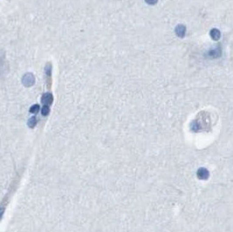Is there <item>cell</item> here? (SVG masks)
Wrapping results in <instances>:
<instances>
[{
  "label": "cell",
  "mask_w": 233,
  "mask_h": 232,
  "mask_svg": "<svg viewBox=\"0 0 233 232\" xmlns=\"http://www.w3.org/2000/svg\"><path fill=\"white\" fill-rule=\"evenodd\" d=\"M210 35H211L212 39L217 40V39H219V37H220V32H219L218 30H217V29H213V30L210 32Z\"/></svg>",
  "instance_id": "obj_5"
},
{
  "label": "cell",
  "mask_w": 233,
  "mask_h": 232,
  "mask_svg": "<svg viewBox=\"0 0 233 232\" xmlns=\"http://www.w3.org/2000/svg\"><path fill=\"white\" fill-rule=\"evenodd\" d=\"M209 175V172L205 168H200L198 171H197V176L200 178V179H206Z\"/></svg>",
  "instance_id": "obj_4"
},
{
  "label": "cell",
  "mask_w": 233,
  "mask_h": 232,
  "mask_svg": "<svg viewBox=\"0 0 233 232\" xmlns=\"http://www.w3.org/2000/svg\"><path fill=\"white\" fill-rule=\"evenodd\" d=\"M28 126L30 127V128H34L35 126H36V124H37V119L35 118V117H32L29 121H28Z\"/></svg>",
  "instance_id": "obj_6"
},
{
  "label": "cell",
  "mask_w": 233,
  "mask_h": 232,
  "mask_svg": "<svg viewBox=\"0 0 233 232\" xmlns=\"http://www.w3.org/2000/svg\"><path fill=\"white\" fill-rule=\"evenodd\" d=\"M22 82H23V84L25 85L26 86H31L35 82V78L33 76V73L28 72V73H26V74L24 75V77L22 79Z\"/></svg>",
  "instance_id": "obj_1"
},
{
  "label": "cell",
  "mask_w": 233,
  "mask_h": 232,
  "mask_svg": "<svg viewBox=\"0 0 233 232\" xmlns=\"http://www.w3.org/2000/svg\"><path fill=\"white\" fill-rule=\"evenodd\" d=\"M41 101H42V103L45 104V106H48V105L52 103V101H53V97H52V95L51 93H44V94H43V96L41 98Z\"/></svg>",
  "instance_id": "obj_2"
},
{
  "label": "cell",
  "mask_w": 233,
  "mask_h": 232,
  "mask_svg": "<svg viewBox=\"0 0 233 232\" xmlns=\"http://www.w3.org/2000/svg\"><path fill=\"white\" fill-rule=\"evenodd\" d=\"M39 105H33V107L30 108V112L33 113V114H37L39 112Z\"/></svg>",
  "instance_id": "obj_8"
},
{
  "label": "cell",
  "mask_w": 233,
  "mask_h": 232,
  "mask_svg": "<svg viewBox=\"0 0 233 232\" xmlns=\"http://www.w3.org/2000/svg\"><path fill=\"white\" fill-rule=\"evenodd\" d=\"M185 32H186V28L184 26H182V25H179V26H176L175 28V33L178 37H183L184 34H185Z\"/></svg>",
  "instance_id": "obj_3"
},
{
  "label": "cell",
  "mask_w": 233,
  "mask_h": 232,
  "mask_svg": "<svg viewBox=\"0 0 233 232\" xmlns=\"http://www.w3.org/2000/svg\"><path fill=\"white\" fill-rule=\"evenodd\" d=\"M49 112H50V109H49V107H48V106H44V107H42L41 113H42V114L44 116L47 115V114H49Z\"/></svg>",
  "instance_id": "obj_7"
},
{
  "label": "cell",
  "mask_w": 233,
  "mask_h": 232,
  "mask_svg": "<svg viewBox=\"0 0 233 232\" xmlns=\"http://www.w3.org/2000/svg\"><path fill=\"white\" fill-rule=\"evenodd\" d=\"M157 1L158 0H145V2L147 3V4H149L150 5H155L157 3Z\"/></svg>",
  "instance_id": "obj_9"
}]
</instances>
